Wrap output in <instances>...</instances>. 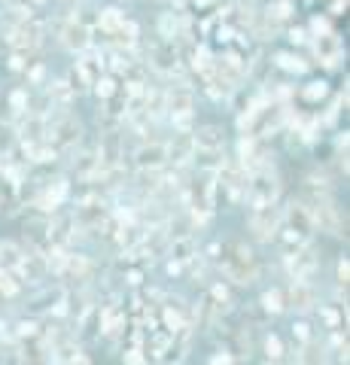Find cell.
<instances>
[{
	"label": "cell",
	"mask_w": 350,
	"mask_h": 365,
	"mask_svg": "<svg viewBox=\"0 0 350 365\" xmlns=\"http://www.w3.org/2000/svg\"><path fill=\"white\" fill-rule=\"evenodd\" d=\"M220 268L235 287H250L259 277V259L244 241L220 244Z\"/></svg>",
	"instance_id": "1"
},
{
	"label": "cell",
	"mask_w": 350,
	"mask_h": 365,
	"mask_svg": "<svg viewBox=\"0 0 350 365\" xmlns=\"http://www.w3.org/2000/svg\"><path fill=\"white\" fill-rule=\"evenodd\" d=\"M165 110L171 116L177 131H192V119H195V91H192L186 83H171L165 91Z\"/></svg>",
	"instance_id": "2"
},
{
	"label": "cell",
	"mask_w": 350,
	"mask_h": 365,
	"mask_svg": "<svg viewBox=\"0 0 350 365\" xmlns=\"http://www.w3.org/2000/svg\"><path fill=\"white\" fill-rule=\"evenodd\" d=\"M277 195H280V177L274 174V168L265 165L250 170V177H247V198H244L250 201V210L277 204Z\"/></svg>",
	"instance_id": "3"
},
{
	"label": "cell",
	"mask_w": 350,
	"mask_h": 365,
	"mask_svg": "<svg viewBox=\"0 0 350 365\" xmlns=\"http://www.w3.org/2000/svg\"><path fill=\"white\" fill-rule=\"evenodd\" d=\"M46 134H49L46 140L58 153H71V150H76V146L83 143L86 128H83V122L76 119V116H71V113H61V116L55 119L52 125H46Z\"/></svg>",
	"instance_id": "4"
},
{
	"label": "cell",
	"mask_w": 350,
	"mask_h": 365,
	"mask_svg": "<svg viewBox=\"0 0 350 365\" xmlns=\"http://www.w3.org/2000/svg\"><path fill=\"white\" fill-rule=\"evenodd\" d=\"M280 222H284V210H280L277 204L250 210V232L256 241H262V244H271L280 235Z\"/></svg>",
	"instance_id": "5"
},
{
	"label": "cell",
	"mask_w": 350,
	"mask_h": 365,
	"mask_svg": "<svg viewBox=\"0 0 350 365\" xmlns=\"http://www.w3.org/2000/svg\"><path fill=\"white\" fill-rule=\"evenodd\" d=\"M43 37H46V31H43L40 21L37 19H25V21H19V25L9 31V49L31 55L34 49H40L43 46Z\"/></svg>",
	"instance_id": "6"
},
{
	"label": "cell",
	"mask_w": 350,
	"mask_h": 365,
	"mask_svg": "<svg viewBox=\"0 0 350 365\" xmlns=\"http://www.w3.org/2000/svg\"><path fill=\"white\" fill-rule=\"evenodd\" d=\"M247 170L238 165V162H222L220 170H217V182H220V189L229 195V201H244L247 198Z\"/></svg>",
	"instance_id": "7"
},
{
	"label": "cell",
	"mask_w": 350,
	"mask_h": 365,
	"mask_svg": "<svg viewBox=\"0 0 350 365\" xmlns=\"http://www.w3.org/2000/svg\"><path fill=\"white\" fill-rule=\"evenodd\" d=\"M73 222L80 225V228H86V232H98V228H104L110 222V210H107V204L101 201V195L86 198V201H76Z\"/></svg>",
	"instance_id": "8"
},
{
	"label": "cell",
	"mask_w": 350,
	"mask_h": 365,
	"mask_svg": "<svg viewBox=\"0 0 350 365\" xmlns=\"http://www.w3.org/2000/svg\"><path fill=\"white\" fill-rule=\"evenodd\" d=\"M317 268H320V259H317V253H314L311 244H304L299 250H292V253H287L289 280H311Z\"/></svg>",
	"instance_id": "9"
},
{
	"label": "cell",
	"mask_w": 350,
	"mask_h": 365,
	"mask_svg": "<svg viewBox=\"0 0 350 365\" xmlns=\"http://www.w3.org/2000/svg\"><path fill=\"white\" fill-rule=\"evenodd\" d=\"M284 302L296 314H311L317 307V289H314L311 280H292L284 289Z\"/></svg>",
	"instance_id": "10"
},
{
	"label": "cell",
	"mask_w": 350,
	"mask_h": 365,
	"mask_svg": "<svg viewBox=\"0 0 350 365\" xmlns=\"http://www.w3.org/2000/svg\"><path fill=\"white\" fill-rule=\"evenodd\" d=\"M61 46L67 52H76L83 55L86 49H92V31L83 19H67L64 28H61Z\"/></svg>",
	"instance_id": "11"
},
{
	"label": "cell",
	"mask_w": 350,
	"mask_h": 365,
	"mask_svg": "<svg viewBox=\"0 0 350 365\" xmlns=\"http://www.w3.org/2000/svg\"><path fill=\"white\" fill-rule=\"evenodd\" d=\"M134 168L138 170H165L168 168V153L162 140H146L131 153Z\"/></svg>",
	"instance_id": "12"
},
{
	"label": "cell",
	"mask_w": 350,
	"mask_h": 365,
	"mask_svg": "<svg viewBox=\"0 0 350 365\" xmlns=\"http://www.w3.org/2000/svg\"><path fill=\"white\" fill-rule=\"evenodd\" d=\"M165 153H168V165H174V168L189 165L192 155H195V140H192V131H177L171 140L165 143Z\"/></svg>",
	"instance_id": "13"
},
{
	"label": "cell",
	"mask_w": 350,
	"mask_h": 365,
	"mask_svg": "<svg viewBox=\"0 0 350 365\" xmlns=\"http://www.w3.org/2000/svg\"><path fill=\"white\" fill-rule=\"evenodd\" d=\"M192 140H195V153H222L225 134L220 125H201L192 131Z\"/></svg>",
	"instance_id": "14"
},
{
	"label": "cell",
	"mask_w": 350,
	"mask_h": 365,
	"mask_svg": "<svg viewBox=\"0 0 350 365\" xmlns=\"http://www.w3.org/2000/svg\"><path fill=\"white\" fill-rule=\"evenodd\" d=\"M21 265H25V247H19L16 241H0V271H9L19 277Z\"/></svg>",
	"instance_id": "15"
},
{
	"label": "cell",
	"mask_w": 350,
	"mask_h": 365,
	"mask_svg": "<svg viewBox=\"0 0 350 365\" xmlns=\"http://www.w3.org/2000/svg\"><path fill=\"white\" fill-rule=\"evenodd\" d=\"M153 67L159 73H165V76H171V73H177V52H174V43H162V46H155L153 49Z\"/></svg>",
	"instance_id": "16"
},
{
	"label": "cell",
	"mask_w": 350,
	"mask_h": 365,
	"mask_svg": "<svg viewBox=\"0 0 350 365\" xmlns=\"http://www.w3.org/2000/svg\"><path fill=\"white\" fill-rule=\"evenodd\" d=\"M49 98H52V104H58V107L64 110V107L76 98V88L67 83V79H58V83H52V86H49Z\"/></svg>",
	"instance_id": "17"
},
{
	"label": "cell",
	"mask_w": 350,
	"mask_h": 365,
	"mask_svg": "<svg viewBox=\"0 0 350 365\" xmlns=\"http://www.w3.org/2000/svg\"><path fill=\"white\" fill-rule=\"evenodd\" d=\"M259 307H262V311L265 314H271V317H274V314H280V311H284V307H287V302H284V289H265L262 292V299H259Z\"/></svg>",
	"instance_id": "18"
},
{
	"label": "cell",
	"mask_w": 350,
	"mask_h": 365,
	"mask_svg": "<svg viewBox=\"0 0 350 365\" xmlns=\"http://www.w3.org/2000/svg\"><path fill=\"white\" fill-rule=\"evenodd\" d=\"M98 25L104 28L107 34H113V31H119L122 25H125V13H122V9H116V6H107L104 13L98 16Z\"/></svg>",
	"instance_id": "19"
},
{
	"label": "cell",
	"mask_w": 350,
	"mask_h": 365,
	"mask_svg": "<svg viewBox=\"0 0 350 365\" xmlns=\"http://www.w3.org/2000/svg\"><path fill=\"white\" fill-rule=\"evenodd\" d=\"M262 347H265L268 362H284V359H287V347H284V341H280L274 332H268V335L262 338Z\"/></svg>",
	"instance_id": "20"
},
{
	"label": "cell",
	"mask_w": 350,
	"mask_h": 365,
	"mask_svg": "<svg viewBox=\"0 0 350 365\" xmlns=\"http://www.w3.org/2000/svg\"><path fill=\"white\" fill-rule=\"evenodd\" d=\"M320 317H323L326 329H332V332L344 326V311H341V304H320Z\"/></svg>",
	"instance_id": "21"
},
{
	"label": "cell",
	"mask_w": 350,
	"mask_h": 365,
	"mask_svg": "<svg viewBox=\"0 0 350 365\" xmlns=\"http://www.w3.org/2000/svg\"><path fill=\"white\" fill-rule=\"evenodd\" d=\"M92 86H95V95L104 98V101H110V98L119 95V86H116V79H113V76H98Z\"/></svg>",
	"instance_id": "22"
},
{
	"label": "cell",
	"mask_w": 350,
	"mask_h": 365,
	"mask_svg": "<svg viewBox=\"0 0 350 365\" xmlns=\"http://www.w3.org/2000/svg\"><path fill=\"white\" fill-rule=\"evenodd\" d=\"M19 292H21V280L16 277V274H9V271H0V295L16 299Z\"/></svg>",
	"instance_id": "23"
},
{
	"label": "cell",
	"mask_w": 350,
	"mask_h": 365,
	"mask_svg": "<svg viewBox=\"0 0 350 365\" xmlns=\"http://www.w3.org/2000/svg\"><path fill=\"white\" fill-rule=\"evenodd\" d=\"M326 95H329V86H326L323 79H314V83H308L302 88V98L311 101V104H317V101H323Z\"/></svg>",
	"instance_id": "24"
},
{
	"label": "cell",
	"mask_w": 350,
	"mask_h": 365,
	"mask_svg": "<svg viewBox=\"0 0 350 365\" xmlns=\"http://www.w3.org/2000/svg\"><path fill=\"white\" fill-rule=\"evenodd\" d=\"M277 64L284 67V71H292V73H304V71H308V64H304L296 52H280L277 55Z\"/></svg>",
	"instance_id": "25"
},
{
	"label": "cell",
	"mask_w": 350,
	"mask_h": 365,
	"mask_svg": "<svg viewBox=\"0 0 350 365\" xmlns=\"http://www.w3.org/2000/svg\"><path fill=\"white\" fill-rule=\"evenodd\" d=\"M296 365H326V353H323V350H317L314 344H308V347H302L299 362H296Z\"/></svg>",
	"instance_id": "26"
},
{
	"label": "cell",
	"mask_w": 350,
	"mask_h": 365,
	"mask_svg": "<svg viewBox=\"0 0 350 365\" xmlns=\"http://www.w3.org/2000/svg\"><path fill=\"white\" fill-rule=\"evenodd\" d=\"M292 338H296L302 347L314 344V332H311V323H304V319H299V323H292Z\"/></svg>",
	"instance_id": "27"
},
{
	"label": "cell",
	"mask_w": 350,
	"mask_h": 365,
	"mask_svg": "<svg viewBox=\"0 0 350 365\" xmlns=\"http://www.w3.org/2000/svg\"><path fill=\"white\" fill-rule=\"evenodd\" d=\"M9 107H13L16 113H25L28 110V95H25V91H13V98H9Z\"/></svg>",
	"instance_id": "28"
},
{
	"label": "cell",
	"mask_w": 350,
	"mask_h": 365,
	"mask_svg": "<svg viewBox=\"0 0 350 365\" xmlns=\"http://www.w3.org/2000/svg\"><path fill=\"white\" fill-rule=\"evenodd\" d=\"M210 365H235V356H232V353L229 350H217V353H213V356H210Z\"/></svg>",
	"instance_id": "29"
},
{
	"label": "cell",
	"mask_w": 350,
	"mask_h": 365,
	"mask_svg": "<svg viewBox=\"0 0 350 365\" xmlns=\"http://www.w3.org/2000/svg\"><path fill=\"white\" fill-rule=\"evenodd\" d=\"M122 359H125V365H143V362H146V359L140 356V350H128Z\"/></svg>",
	"instance_id": "30"
},
{
	"label": "cell",
	"mask_w": 350,
	"mask_h": 365,
	"mask_svg": "<svg viewBox=\"0 0 350 365\" xmlns=\"http://www.w3.org/2000/svg\"><path fill=\"white\" fill-rule=\"evenodd\" d=\"M338 283L347 287V259H338Z\"/></svg>",
	"instance_id": "31"
},
{
	"label": "cell",
	"mask_w": 350,
	"mask_h": 365,
	"mask_svg": "<svg viewBox=\"0 0 350 365\" xmlns=\"http://www.w3.org/2000/svg\"><path fill=\"white\" fill-rule=\"evenodd\" d=\"M304 40V31L299 28V31H292V43H302Z\"/></svg>",
	"instance_id": "32"
},
{
	"label": "cell",
	"mask_w": 350,
	"mask_h": 365,
	"mask_svg": "<svg viewBox=\"0 0 350 365\" xmlns=\"http://www.w3.org/2000/svg\"><path fill=\"white\" fill-rule=\"evenodd\" d=\"M34 4H43V0H34Z\"/></svg>",
	"instance_id": "33"
}]
</instances>
